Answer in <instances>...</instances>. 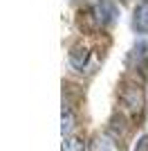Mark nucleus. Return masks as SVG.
Listing matches in <instances>:
<instances>
[{
	"instance_id": "5",
	"label": "nucleus",
	"mask_w": 148,
	"mask_h": 151,
	"mask_svg": "<svg viewBox=\"0 0 148 151\" xmlns=\"http://www.w3.org/2000/svg\"><path fill=\"white\" fill-rule=\"evenodd\" d=\"M74 129V113L70 106H63V135H70Z\"/></svg>"
},
{
	"instance_id": "4",
	"label": "nucleus",
	"mask_w": 148,
	"mask_h": 151,
	"mask_svg": "<svg viewBox=\"0 0 148 151\" xmlns=\"http://www.w3.org/2000/svg\"><path fill=\"white\" fill-rule=\"evenodd\" d=\"M88 59H90V52H88V47L83 43L72 45V50H70V63H72V68L83 70L88 65Z\"/></svg>"
},
{
	"instance_id": "1",
	"label": "nucleus",
	"mask_w": 148,
	"mask_h": 151,
	"mask_svg": "<svg viewBox=\"0 0 148 151\" xmlns=\"http://www.w3.org/2000/svg\"><path fill=\"white\" fill-rule=\"evenodd\" d=\"M121 106L123 111L132 117L142 115V108H144V90H142V83H126L121 90Z\"/></svg>"
},
{
	"instance_id": "6",
	"label": "nucleus",
	"mask_w": 148,
	"mask_h": 151,
	"mask_svg": "<svg viewBox=\"0 0 148 151\" xmlns=\"http://www.w3.org/2000/svg\"><path fill=\"white\" fill-rule=\"evenodd\" d=\"M63 151H83V142L76 140V138H70V140H65Z\"/></svg>"
},
{
	"instance_id": "2",
	"label": "nucleus",
	"mask_w": 148,
	"mask_h": 151,
	"mask_svg": "<svg viewBox=\"0 0 148 151\" xmlns=\"http://www.w3.org/2000/svg\"><path fill=\"white\" fill-rule=\"evenodd\" d=\"M117 16H119V9L112 0H97L92 5V18H94V23L101 25V27L112 25V23L117 20Z\"/></svg>"
},
{
	"instance_id": "3",
	"label": "nucleus",
	"mask_w": 148,
	"mask_h": 151,
	"mask_svg": "<svg viewBox=\"0 0 148 151\" xmlns=\"http://www.w3.org/2000/svg\"><path fill=\"white\" fill-rule=\"evenodd\" d=\"M132 29L137 34H148V0H142L132 14Z\"/></svg>"
}]
</instances>
